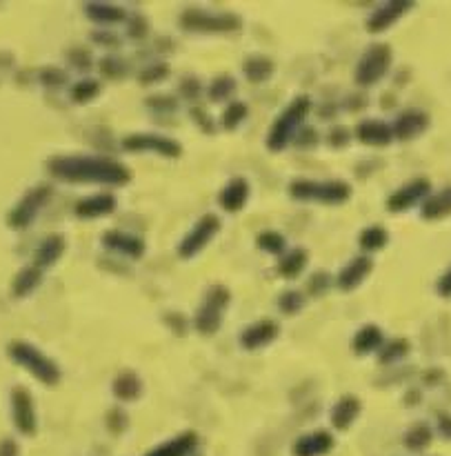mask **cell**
<instances>
[{
  "label": "cell",
  "mask_w": 451,
  "mask_h": 456,
  "mask_svg": "<svg viewBox=\"0 0 451 456\" xmlns=\"http://www.w3.org/2000/svg\"><path fill=\"white\" fill-rule=\"evenodd\" d=\"M193 434L191 436H183V439H176L171 443L161 445L156 452H151L149 456H185L191 447H193Z\"/></svg>",
  "instance_id": "5b68a950"
},
{
  "label": "cell",
  "mask_w": 451,
  "mask_h": 456,
  "mask_svg": "<svg viewBox=\"0 0 451 456\" xmlns=\"http://www.w3.org/2000/svg\"><path fill=\"white\" fill-rule=\"evenodd\" d=\"M358 412V403L354 401V398H347V401H343L336 410H333V423H336L338 427H347L351 423V419L356 416Z\"/></svg>",
  "instance_id": "8992f818"
},
{
  "label": "cell",
  "mask_w": 451,
  "mask_h": 456,
  "mask_svg": "<svg viewBox=\"0 0 451 456\" xmlns=\"http://www.w3.org/2000/svg\"><path fill=\"white\" fill-rule=\"evenodd\" d=\"M245 198H247V183H243V181H236L223 194V203L227 205V210H238Z\"/></svg>",
  "instance_id": "52a82bcc"
},
{
  "label": "cell",
  "mask_w": 451,
  "mask_h": 456,
  "mask_svg": "<svg viewBox=\"0 0 451 456\" xmlns=\"http://www.w3.org/2000/svg\"><path fill=\"white\" fill-rule=\"evenodd\" d=\"M14 416H16V425L21 427V432L34 434V430H36L34 410L29 403V396L25 392H16V396H14Z\"/></svg>",
  "instance_id": "7a4b0ae2"
},
{
  "label": "cell",
  "mask_w": 451,
  "mask_h": 456,
  "mask_svg": "<svg viewBox=\"0 0 451 456\" xmlns=\"http://www.w3.org/2000/svg\"><path fill=\"white\" fill-rule=\"evenodd\" d=\"M329 447H331V439L325 432H320L313 436H305L300 443H296L293 452H296V456H316V454H325Z\"/></svg>",
  "instance_id": "277c9868"
},
{
  "label": "cell",
  "mask_w": 451,
  "mask_h": 456,
  "mask_svg": "<svg viewBox=\"0 0 451 456\" xmlns=\"http://www.w3.org/2000/svg\"><path fill=\"white\" fill-rule=\"evenodd\" d=\"M216 225H218V221H216L213 216H207V218L189 234V238L185 240V250H183V252H185V254H189V252L193 254L196 250H201V247L205 245V240L216 232Z\"/></svg>",
  "instance_id": "3957f363"
},
{
  "label": "cell",
  "mask_w": 451,
  "mask_h": 456,
  "mask_svg": "<svg viewBox=\"0 0 451 456\" xmlns=\"http://www.w3.org/2000/svg\"><path fill=\"white\" fill-rule=\"evenodd\" d=\"M429 439H431L429 427L427 425H416L414 430L407 434V445L411 450H422L425 445H429Z\"/></svg>",
  "instance_id": "ba28073f"
},
{
  "label": "cell",
  "mask_w": 451,
  "mask_h": 456,
  "mask_svg": "<svg viewBox=\"0 0 451 456\" xmlns=\"http://www.w3.org/2000/svg\"><path fill=\"white\" fill-rule=\"evenodd\" d=\"M16 454H18V447H16V443H11V441L0 443V456H16Z\"/></svg>",
  "instance_id": "30bf717a"
},
{
  "label": "cell",
  "mask_w": 451,
  "mask_h": 456,
  "mask_svg": "<svg viewBox=\"0 0 451 456\" xmlns=\"http://www.w3.org/2000/svg\"><path fill=\"white\" fill-rule=\"evenodd\" d=\"M442 432H445L447 436H451V419L442 421Z\"/></svg>",
  "instance_id": "8fae6325"
},
{
  "label": "cell",
  "mask_w": 451,
  "mask_h": 456,
  "mask_svg": "<svg viewBox=\"0 0 451 456\" xmlns=\"http://www.w3.org/2000/svg\"><path fill=\"white\" fill-rule=\"evenodd\" d=\"M449 283H451V274H449V276L445 278V283H442V288H447V285H449Z\"/></svg>",
  "instance_id": "7c38bea8"
},
{
  "label": "cell",
  "mask_w": 451,
  "mask_h": 456,
  "mask_svg": "<svg viewBox=\"0 0 451 456\" xmlns=\"http://www.w3.org/2000/svg\"><path fill=\"white\" fill-rule=\"evenodd\" d=\"M65 169H58V176L65 178H74V181H125L127 174L121 165H113L107 161H83V158H74V161H63Z\"/></svg>",
  "instance_id": "6da1fadb"
},
{
  "label": "cell",
  "mask_w": 451,
  "mask_h": 456,
  "mask_svg": "<svg viewBox=\"0 0 451 456\" xmlns=\"http://www.w3.org/2000/svg\"><path fill=\"white\" fill-rule=\"evenodd\" d=\"M427 125V121H425V116H402V121H400V134L402 136H411V134H416L418 129H422Z\"/></svg>",
  "instance_id": "9c48e42d"
}]
</instances>
